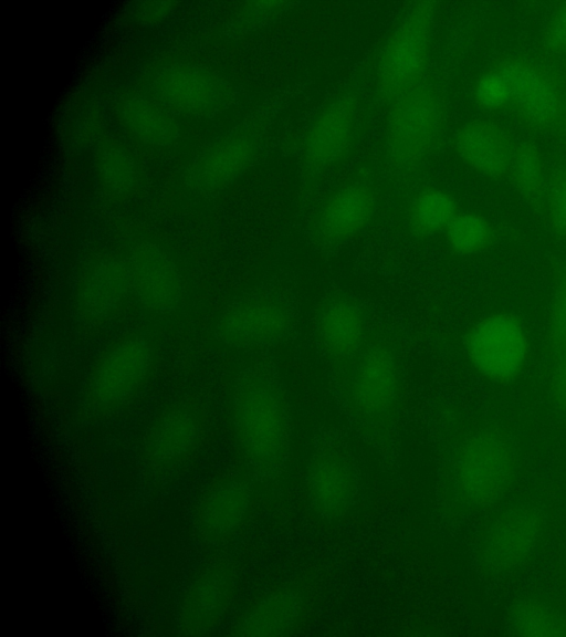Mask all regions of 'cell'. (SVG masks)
<instances>
[{
  "label": "cell",
  "mask_w": 566,
  "mask_h": 637,
  "mask_svg": "<svg viewBox=\"0 0 566 637\" xmlns=\"http://www.w3.org/2000/svg\"><path fill=\"white\" fill-rule=\"evenodd\" d=\"M333 379L343 409L360 432L377 438L394 428L405 398L406 365L391 332L376 326L355 359Z\"/></svg>",
  "instance_id": "obj_1"
},
{
  "label": "cell",
  "mask_w": 566,
  "mask_h": 637,
  "mask_svg": "<svg viewBox=\"0 0 566 637\" xmlns=\"http://www.w3.org/2000/svg\"><path fill=\"white\" fill-rule=\"evenodd\" d=\"M473 100L479 108L511 109L532 127L566 137V77L525 56L494 60L476 79Z\"/></svg>",
  "instance_id": "obj_2"
},
{
  "label": "cell",
  "mask_w": 566,
  "mask_h": 637,
  "mask_svg": "<svg viewBox=\"0 0 566 637\" xmlns=\"http://www.w3.org/2000/svg\"><path fill=\"white\" fill-rule=\"evenodd\" d=\"M234 427L243 450L258 469L268 473L281 469L290 453L292 414L286 389L270 367H252L241 377Z\"/></svg>",
  "instance_id": "obj_3"
},
{
  "label": "cell",
  "mask_w": 566,
  "mask_h": 637,
  "mask_svg": "<svg viewBox=\"0 0 566 637\" xmlns=\"http://www.w3.org/2000/svg\"><path fill=\"white\" fill-rule=\"evenodd\" d=\"M297 325L294 299L280 288H261L226 306L213 326L216 338L240 349L262 352L287 343Z\"/></svg>",
  "instance_id": "obj_4"
},
{
  "label": "cell",
  "mask_w": 566,
  "mask_h": 637,
  "mask_svg": "<svg viewBox=\"0 0 566 637\" xmlns=\"http://www.w3.org/2000/svg\"><path fill=\"white\" fill-rule=\"evenodd\" d=\"M462 347L470 366L481 377L507 385L523 374L531 354V340L518 314L499 311L470 324L463 334Z\"/></svg>",
  "instance_id": "obj_5"
},
{
  "label": "cell",
  "mask_w": 566,
  "mask_h": 637,
  "mask_svg": "<svg viewBox=\"0 0 566 637\" xmlns=\"http://www.w3.org/2000/svg\"><path fill=\"white\" fill-rule=\"evenodd\" d=\"M454 477L461 498L476 507L496 502L510 488L517 452L511 439L495 428L480 429L460 443Z\"/></svg>",
  "instance_id": "obj_6"
},
{
  "label": "cell",
  "mask_w": 566,
  "mask_h": 637,
  "mask_svg": "<svg viewBox=\"0 0 566 637\" xmlns=\"http://www.w3.org/2000/svg\"><path fill=\"white\" fill-rule=\"evenodd\" d=\"M376 324L364 301L344 289H333L317 301L312 316L316 353L335 378L359 354Z\"/></svg>",
  "instance_id": "obj_7"
},
{
  "label": "cell",
  "mask_w": 566,
  "mask_h": 637,
  "mask_svg": "<svg viewBox=\"0 0 566 637\" xmlns=\"http://www.w3.org/2000/svg\"><path fill=\"white\" fill-rule=\"evenodd\" d=\"M443 104L428 76L391 102L387 144L395 164L408 166L431 153L443 128Z\"/></svg>",
  "instance_id": "obj_8"
},
{
  "label": "cell",
  "mask_w": 566,
  "mask_h": 637,
  "mask_svg": "<svg viewBox=\"0 0 566 637\" xmlns=\"http://www.w3.org/2000/svg\"><path fill=\"white\" fill-rule=\"evenodd\" d=\"M433 17L432 2H418L389 34L377 71L378 88L388 101L427 77Z\"/></svg>",
  "instance_id": "obj_9"
},
{
  "label": "cell",
  "mask_w": 566,
  "mask_h": 637,
  "mask_svg": "<svg viewBox=\"0 0 566 637\" xmlns=\"http://www.w3.org/2000/svg\"><path fill=\"white\" fill-rule=\"evenodd\" d=\"M154 98L170 112L210 115L226 105L227 83L207 67L178 63L161 69L151 80Z\"/></svg>",
  "instance_id": "obj_10"
},
{
  "label": "cell",
  "mask_w": 566,
  "mask_h": 637,
  "mask_svg": "<svg viewBox=\"0 0 566 637\" xmlns=\"http://www.w3.org/2000/svg\"><path fill=\"white\" fill-rule=\"evenodd\" d=\"M130 293L145 310L170 314L185 297L184 278L174 260L153 243L136 246L125 259Z\"/></svg>",
  "instance_id": "obj_11"
},
{
  "label": "cell",
  "mask_w": 566,
  "mask_h": 637,
  "mask_svg": "<svg viewBox=\"0 0 566 637\" xmlns=\"http://www.w3.org/2000/svg\"><path fill=\"white\" fill-rule=\"evenodd\" d=\"M305 484L313 510L324 519H338L350 510L356 500L359 489L358 470L344 451L323 449L312 458Z\"/></svg>",
  "instance_id": "obj_12"
},
{
  "label": "cell",
  "mask_w": 566,
  "mask_h": 637,
  "mask_svg": "<svg viewBox=\"0 0 566 637\" xmlns=\"http://www.w3.org/2000/svg\"><path fill=\"white\" fill-rule=\"evenodd\" d=\"M541 513L531 507L518 505L499 516L486 533L482 560L495 574L520 568L532 555L541 532Z\"/></svg>",
  "instance_id": "obj_13"
},
{
  "label": "cell",
  "mask_w": 566,
  "mask_h": 637,
  "mask_svg": "<svg viewBox=\"0 0 566 637\" xmlns=\"http://www.w3.org/2000/svg\"><path fill=\"white\" fill-rule=\"evenodd\" d=\"M256 149L252 130L238 128L228 133L195 158L187 175L190 187L205 194L227 188L251 165Z\"/></svg>",
  "instance_id": "obj_14"
},
{
  "label": "cell",
  "mask_w": 566,
  "mask_h": 637,
  "mask_svg": "<svg viewBox=\"0 0 566 637\" xmlns=\"http://www.w3.org/2000/svg\"><path fill=\"white\" fill-rule=\"evenodd\" d=\"M376 208V194L369 186H344L319 206L313 221V232L324 244L346 243L368 227Z\"/></svg>",
  "instance_id": "obj_15"
},
{
  "label": "cell",
  "mask_w": 566,
  "mask_h": 637,
  "mask_svg": "<svg viewBox=\"0 0 566 637\" xmlns=\"http://www.w3.org/2000/svg\"><path fill=\"white\" fill-rule=\"evenodd\" d=\"M151 363L149 343L140 335H128L112 345L97 362L92 389L102 401L129 396L144 380Z\"/></svg>",
  "instance_id": "obj_16"
},
{
  "label": "cell",
  "mask_w": 566,
  "mask_h": 637,
  "mask_svg": "<svg viewBox=\"0 0 566 637\" xmlns=\"http://www.w3.org/2000/svg\"><path fill=\"white\" fill-rule=\"evenodd\" d=\"M357 122V103L340 95L324 106L305 134L303 159L312 170L336 163L350 146Z\"/></svg>",
  "instance_id": "obj_17"
},
{
  "label": "cell",
  "mask_w": 566,
  "mask_h": 637,
  "mask_svg": "<svg viewBox=\"0 0 566 637\" xmlns=\"http://www.w3.org/2000/svg\"><path fill=\"white\" fill-rule=\"evenodd\" d=\"M513 144L502 127L485 119L467 123L454 135L459 157L475 171L494 179L510 175Z\"/></svg>",
  "instance_id": "obj_18"
},
{
  "label": "cell",
  "mask_w": 566,
  "mask_h": 637,
  "mask_svg": "<svg viewBox=\"0 0 566 637\" xmlns=\"http://www.w3.org/2000/svg\"><path fill=\"white\" fill-rule=\"evenodd\" d=\"M117 112L123 126L143 143L167 146L176 139L171 112L154 97L127 94L120 97Z\"/></svg>",
  "instance_id": "obj_19"
},
{
  "label": "cell",
  "mask_w": 566,
  "mask_h": 637,
  "mask_svg": "<svg viewBox=\"0 0 566 637\" xmlns=\"http://www.w3.org/2000/svg\"><path fill=\"white\" fill-rule=\"evenodd\" d=\"M127 293H130V285L125 260H105L85 275L80 299L86 311L99 316L115 310Z\"/></svg>",
  "instance_id": "obj_20"
},
{
  "label": "cell",
  "mask_w": 566,
  "mask_h": 637,
  "mask_svg": "<svg viewBox=\"0 0 566 637\" xmlns=\"http://www.w3.org/2000/svg\"><path fill=\"white\" fill-rule=\"evenodd\" d=\"M459 211V203L450 192L428 187L412 198L407 209V226L416 238L428 239L443 233Z\"/></svg>",
  "instance_id": "obj_21"
},
{
  "label": "cell",
  "mask_w": 566,
  "mask_h": 637,
  "mask_svg": "<svg viewBox=\"0 0 566 637\" xmlns=\"http://www.w3.org/2000/svg\"><path fill=\"white\" fill-rule=\"evenodd\" d=\"M449 251L459 258H472L485 252L494 239V228L483 215L459 211L442 233Z\"/></svg>",
  "instance_id": "obj_22"
},
{
  "label": "cell",
  "mask_w": 566,
  "mask_h": 637,
  "mask_svg": "<svg viewBox=\"0 0 566 637\" xmlns=\"http://www.w3.org/2000/svg\"><path fill=\"white\" fill-rule=\"evenodd\" d=\"M509 176L526 201L532 205L544 203L547 189L545 169L536 146L514 142Z\"/></svg>",
  "instance_id": "obj_23"
},
{
  "label": "cell",
  "mask_w": 566,
  "mask_h": 637,
  "mask_svg": "<svg viewBox=\"0 0 566 637\" xmlns=\"http://www.w3.org/2000/svg\"><path fill=\"white\" fill-rule=\"evenodd\" d=\"M514 634L527 637L566 636V620L536 602H523L512 612Z\"/></svg>",
  "instance_id": "obj_24"
},
{
  "label": "cell",
  "mask_w": 566,
  "mask_h": 637,
  "mask_svg": "<svg viewBox=\"0 0 566 637\" xmlns=\"http://www.w3.org/2000/svg\"><path fill=\"white\" fill-rule=\"evenodd\" d=\"M97 170L104 184L116 191L129 189L137 178L134 157L117 143H107L101 149Z\"/></svg>",
  "instance_id": "obj_25"
},
{
  "label": "cell",
  "mask_w": 566,
  "mask_h": 637,
  "mask_svg": "<svg viewBox=\"0 0 566 637\" xmlns=\"http://www.w3.org/2000/svg\"><path fill=\"white\" fill-rule=\"evenodd\" d=\"M546 338L547 351L554 362L566 352V268L555 283Z\"/></svg>",
  "instance_id": "obj_26"
},
{
  "label": "cell",
  "mask_w": 566,
  "mask_h": 637,
  "mask_svg": "<svg viewBox=\"0 0 566 637\" xmlns=\"http://www.w3.org/2000/svg\"><path fill=\"white\" fill-rule=\"evenodd\" d=\"M544 203L551 231L566 239V167L556 170L551 178Z\"/></svg>",
  "instance_id": "obj_27"
},
{
  "label": "cell",
  "mask_w": 566,
  "mask_h": 637,
  "mask_svg": "<svg viewBox=\"0 0 566 637\" xmlns=\"http://www.w3.org/2000/svg\"><path fill=\"white\" fill-rule=\"evenodd\" d=\"M543 50L555 60H566V2L548 18L542 32Z\"/></svg>",
  "instance_id": "obj_28"
},
{
  "label": "cell",
  "mask_w": 566,
  "mask_h": 637,
  "mask_svg": "<svg viewBox=\"0 0 566 637\" xmlns=\"http://www.w3.org/2000/svg\"><path fill=\"white\" fill-rule=\"evenodd\" d=\"M296 606L287 596L272 599L261 613V628L270 630L269 634H280L290 627L295 617Z\"/></svg>",
  "instance_id": "obj_29"
},
{
  "label": "cell",
  "mask_w": 566,
  "mask_h": 637,
  "mask_svg": "<svg viewBox=\"0 0 566 637\" xmlns=\"http://www.w3.org/2000/svg\"><path fill=\"white\" fill-rule=\"evenodd\" d=\"M551 396L558 413L566 416V352L553 362Z\"/></svg>",
  "instance_id": "obj_30"
}]
</instances>
